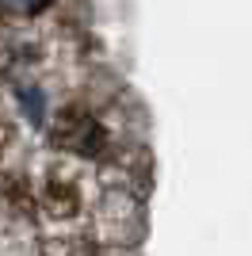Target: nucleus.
<instances>
[{"label": "nucleus", "instance_id": "obj_1", "mask_svg": "<svg viewBox=\"0 0 252 256\" xmlns=\"http://www.w3.org/2000/svg\"><path fill=\"white\" fill-rule=\"evenodd\" d=\"M12 4H20V8H42L46 0H12Z\"/></svg>", "mask_w": 252, "mask_h": 256}]
</instances>
